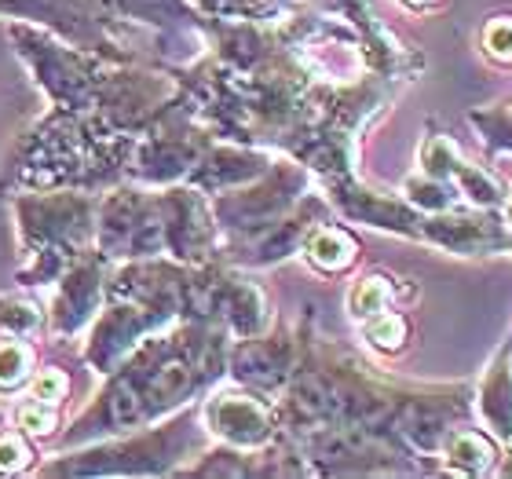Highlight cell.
<instances>
[{
  "label": "cell",
  "instance_id": "obj_21",
  "mask_svg": "<svg viewBox=\"0 0 512 479\" xmlns=\"http://www.w3.org/2000/svg\"><path fill=\"white\" fill-rule=\"evenodd\" d=\"M41 326V311L26 297H0V330L11 337H26Z\"/></svg>",
  "mask_w": 512,
  "mask_h": 479
},
{
  "label": "cell",
  "instance_id": "obj_8",
  "mask_svg": "<svg viewBox=\"0 0 512 479\" xmlns=\"http://www.w3.org/2000/svg\"><path fill=\"white\" fill-rule=\"evenodd\" d=\"M271 165V150L264 147H235V143H209L198 154L194 169L187 172V183L202 194H224L235 191L242 183L256 180Z\"/></svg>",
  "mask_w": 512,
  "mask_h": 479
},
{
  "label": "cell",
  "instance_id": "obj_13",
  "mask_svg": "<svg viewBox=\"0 0 512 479\" xmlns=\"http://www.w3.org/2000/svg\"><path fill=\"white\" fill-rule=\"evenodd\" d=\"M450 187L461 194V202L476 205V209H505V202H509V187L502 176L469 158H461L458 172L450 176Z\"/></svg>",
  "mask_w": 512,
  "mask_h": 479
},
{
  "label": "cell",
  "instance_id": "obj_19",
  "mask_svg": "<svg viewBox=\"0 0 512 479\" xmlns=\"http://www.w3.org/2000/svg\"><path fill=\"white\" fill-rule=\"evenodd\" d=\"M480 55L498 70H512V15H491L483 22Z\"/></svg>",
  "mask_w": 512,
  "mask_h": 479
},
{
  "label": "cell",
  "instance_id": "obj_5",
  "mask_svg": "<svg viewBox=\"0 0 512 479\" xmlns=\"http://www.w3.org/2000/svg\"><path fill=\"white\" fill-rule=\"evenodd\" d=\"M512 227L505 209H476L458 205L447 213H432L421 224V242L450 256H494L509 253Z\"/></svg>",
  "mask_w": 512,
  "mask_h": 479
},
{
  "label": "cell",
  "instance_id": "obj_27",
  "mask_svg": "<svg viewBox=\"0 0 512 479\" xmlns=\"http://www.w3.org/2000/svg\"><path fill=\"white\" fill-rule=\"evenodd\" d=\"M509 107H512V96H509Z\"/></svg>",
  "mask_w": 512,
  "mask_h": 479
},
{
  "label": "cell",
  "instance_id": "obj_15",
  "mask_svg": "<svg viewBox=\"0 0 512 479\" xmlns=\"http://www.w3.org/2000/svg\"><path fill=\"white\" fill-rule=\"evenodd\" d=\"M469 125L476 128L480 143L487 147L491 158H512V107L505 103H491V107L469 110Z\"/></svg>",
  "mask_w": 512,
  "mask_h": 479
},
{
  "label": "cell",
  "instance_id": "obj_25",
  "mask_svg": "<svg viewBox=\"0 0 512 479\" xmlns=\"http://www.w3.org/2000/svg\"><path fill=\"white\" fill-rule=\"evenodd\" d=\"M406 11H417V15H428V11H439L447 0H399Z\"/></svg>",
  "mask_w": 512,
  "mask_h": 479
},
{
  "label": "cell",
  "instance_id": "obj_23",
  "mask_svg": "<svg viewBox=\"0 0 512 479\" xmlns=\"http://www.w3.org/2000/svg\"><path fill=\"white\" fill-rule=\"evenodd\" d=\"M66 392H70V381H66V373L55 370V366L41 370L37 377H33V384H30V395H37V399H44V403H52V406L63 403Z\"/></svg>",
  "mask_w": 512,
  "mask_h": 479
},
{
  "label": "cell",
  "instance_id": "obj_2",
  "mask_svg": "<svg viewBox=\"0 0 512 479\" xmlns=\"http://www.w3.org/2000/svg\"><path fill=\"white\" fill-rule=\"evenodd\" d=\"M22 231L33 242L41 264L30 278H44L59 271L66 256H74L88 238V202L77 194H48V198H26L22 202Z\"/></svg>",
  "mask_w": 512,
  "mask_h": 479
},
{
  "label": "cell",
  "instance_id": "obj_3",
  "mask_svg": "<svg viewBox=\"0 0 512 479\" xmlns=\"http://www.w3.org/2000/svg\"><path fill=\"white\" fill-rule=\"evenodd\" d=\"M202 425L213 439L238 450H260L282 432L278 410L267 403V395L253 392L246 384L209 395L202 406Z\"/></svg>",
  "mask_w": 512,
  "mask_h": 479
},
{
  "label": "cell",
  "instance_id": "obj_17",
  "mask_svg": "<svg viewBox=\"0 0 512 479\" xmlns=\"http://www.w3.org/2000/svg\"><path fill=\"white\" fill-rule=\"evenodd\" d=\"M399 194H403L406 202L414 205L417 213H425V216L447 213V209H458V205H465V202H461V194L454 191L450 183L432 180V176H425L421 169H417L414 176H406L403 191H399Z\"/></svg>",
  "mask_w": 512,
  "mask_h": 479
},
{
  "label": "cell",
  "instance_id": "obj_6",
  "mask_svg": "<svg viewBox=\"0 0 512 479\" xmlns=\"http://www.w3.org/2000/svg\"><path fill=\"white\" fill-rule=\"evenodd\" d=\"M322 198L330 202V209L348 216L352 224H366L377 227V231H392L399 238L421 242L425 213H417L403 194H381L374 187H366L363 180H355V172L337 176V180H322Z\"/></svg>",
  "mask_w": 512,
  "mask_h": 479
},
{
  "label": "cell",
  "instance_id": "obj_22",
  "mask_svg": "<svg viewBox=\"0 0 512 479\" xmlns=\"http://www.w3.org/2000/svg\"><path fill=\"white\" fill-rule=\"evenodd\" d=\"M15 425H19L22 436H48L55 428V406L37 399V395H30V399L19 403V410H15Z\"/></svg>",
  "mask_w": 512,
  "mask_h": 479
},
{
  "label": "cell",
  "instance_id": "obj_26",
  "mask_svg": "<svg viewBox=\"0 0 512 479\" xmlns=\"http://www.w3.org/2000/svg\"><path fill=\"white\" fill-rule=\"evenodd\" d=\"M509 253H512V238H509Z\"/></svg>",
  "mask_w": 512,
  "mask_h": 479
},
{
  "label": "cell",
  "instance_id": "obj_10",
  "mask_svg": "<svg viewBox=\"0 0 512 479\" xmlns=\"http://www.w3.org/2000/svg\"><path fill=\"white\" fill-rule=\"evenodd\" d=\"M439 458H443V469L454 472V476H498L505 450L494 443L491 432L458 425L447 432L443 447H439Z\"/></svg>",
  "mask_w": 512,
  "mask_h": 479
},
{
  "label": "cell",
  "instance_id": "obj_20",
  "mask_svg": "<svg viewBox=\"0 0 512 479\" xmlns=\"http://www.w3.org/2000/svg\"><path fill=\"white\" fill-rule=\"evenodd\" d=\"M30 366H33V352L19 337L0 341V392L22 388V384L30 381Z\"/></svg>",
  "mask_w": 512,
  "mask_h": 479
},
{
  "label": "cell",
  "instance_id": "obj_11",
  "mask_svg": "<svg viewBox=\"0 0 512 479\" xmlns=\"http://www.w3.org/2000/svg\"><path fill=\"white\" fill-rule=\"evenodd\" d=\"M99 293H103V275H99V260H81L74 271L59 282V297L52 304L55 330L74 333L85 326V319L99 308Z\"/></svg>",
  "mask_w": 512,
  "mask_h": 479
},
{
  "label": "cell",
  "instance_id": "obj_7",
  "mask_svg": "<svg viewBox=\"0 0 512 479\" xmlns=\"http://www.w3.org/2000/svg\"><path fill=\"white\" fill-rule=\"evenodd\" d=\"M304 344L289 330H264L227 348V373L260 395H278L297 373Z\"/></svg>",
  "mask_w": 512,
  "mask_h": 479
},
{
  "label": "cell",
  "instance_id": "obj_9",
  "mask_svg": "<svg viewBox=\"0 0 512 479\" xmlns=\"http://www.w3.org/2000/svg\"><path fill=\"white\" fill-rule=\"evenodd\" d=\"M472 414L480 417V428L491 432L494 443L512 454V341L498 344L480 384L472 388Z\"/></svg>",
  "mask_w": 512,
  "mask_h": 479
},
{
  "label": "cell",
  "instance_id": "obj_12",
  "mask_svg": "<svg viewBox=\"0 0 512 479\" xmlns=\"http://www.w3.org/2000/svg\"><path fill=\"white\" fill-rule=\"evenodd\" d=\"M300 253L308 260L319 275H348L359 260V242H355L352 231H344L337 227L333 220H322L308 231L304 245H300Z\"/></svg>",
  "mask_w": 512,
  "mask_h": 479
},
{
  "label": "cell",
  "instance_id": "obj_28",
  "mask_svg": "<svg viewBox=\"0 0 512 479\" xmlns=\"http://www.w3.org/2000/svg\"><path fill=\"white\" fill-rule=\"evenodd\" d=\"M509 202H512V191H509Z\"/></svg>",
  "mask_w": 512,
  "mask_h": 479
},
{
  "label": "cell",
  "instance_id": "obj_16",
  "mask_svg": "<svg viewBox=\"0 0 512 479\" xmlns=\"http://www.w3.org/2000/svg\"><path fill=\"white\" fill-rule=\"evenodd\" d=\"M359 333L377 355H403L406 344H410V319L395 308L377 311V315L359 322Z\"/></svg>",
  "mask_w": 512,
  "mask_h": 479
},
{
  "label": "cell",
  "instance_id": "obj_14",
  "mask_svg": "<svg viewBox=\"0 0 512 479\" xmlns=\"http://www.w3.org/2000/svg\"><path fill=\"white\" fill-rule=\"evenodd\" d=\"M406 293H414V289H403L392 275H381V271L363 275L348 289V315H352L355 322H363V319H370V315H377V311L395 308V300L406 297Z\"/></svg>",
  "mask_w": 512,
  "mask_h": 479
},
{
  "label": "cell",
  "instance_id": "obj_24",
  "mask_svg": "<svg viewBox=\"0 0 512 479\" xmlns=\"http://www.w3.org/2000/svg\"><path fill=\"white\" fill-rule=\"evenodd\" d=\"M30 458L33 454L22 436H0V472H22Z\"/></svg>",
  "mask_w": 512,
  "mask_h": 479
},
{
  "label": "cell",
  "instance_id": "obj_4",
  "mask_svg": "<svg viewBox=\"0 0 512 479\" xmlns=\"http://www.w3.org/2000/svg\"><path fill=\"white\" fill-rule=\"evenodd\" d=\"M161 242L183 264H209L220 253V227L213 205L198 187H172L158 198Z\"/></svg>",
  "mask_w": 512,
  "mask_h": 479
},
{
  "label": "cell",
  "instance_id": "obj_1",
  "mask_svg": "<svg viewBox=\"0 0 512 479\" xmlns=\"http://www.w3.org/2000/svg\"><path fill=\"white\" fill-rule=\"evenodd\" d=\"M311 180L315 176L297 158H271V165L256 180L242 183L235 191L213 194L209 205H213L220 235L242 238L267 224H275L278 216L289 213L311 191Z\"/></svg>",
  "mask_w": 512,
  "mask_h": 479
},
{
  "label": "cell",
  "instance_id": "obj_18",
  "mask_svg": "<svg viewBox=\"0 0 512 479\" xmlns=\"http://www.w3.org/2000/svg\"><path fill=\"white\" fill-rule=\"evenodd\" d=\"M461 158H465V154H461V147L454 139L443 136V132H428V136L421 139V150H417V169L425 172V176H432V180L450 183V176L458 172Z\"/></svg>",
  "mask_w": 512,
  "mask_h": 479
}]
</instances>
